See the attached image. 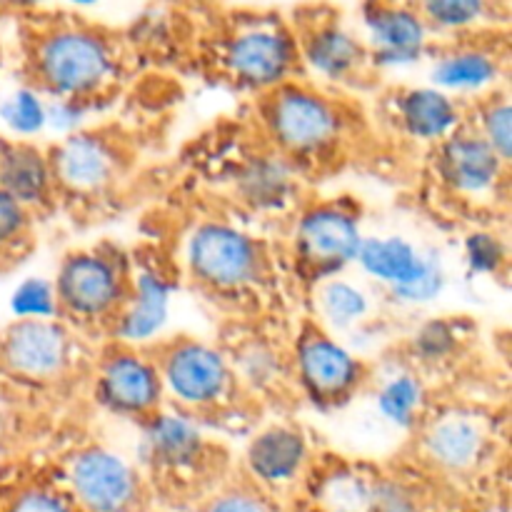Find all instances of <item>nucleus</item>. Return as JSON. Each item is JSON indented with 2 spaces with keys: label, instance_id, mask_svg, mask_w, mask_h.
Here are the masks:
<instances>
[{
  "label": "nucleus",
  "instance_id": "15",
  "mask_svg": "<svg viewBox=\"0 0 512 512\" xmlns=\"http://www.w3.org/2000/svg\"><path fill=\"white\" fill-rule=\"evenodd\" d=\"M363 43L373 70H400L433 55V33L408 0H363Z\"/></svg>",
  "mask_w": 512,
  "mask_h": 512
},
{
  "label": "nucleus",
  "instance_id": "13",
  "mask_svg": "<svg viewBox=\"0 0 512 512\" xmlns=\"http://www.w3.org/2000/svg\"><path fill=\"white\" fill-rule=\"evenodd\" d=\"M65 485L80 512H140L143 508L145 493L138 468L103 445H88L68 460Z\"/></svg>",
  "mask_w": 512,
  "mask_h": 512
},
{
  "label": "nucleus",
  "instance_id": "33",
  "mask_svg": "<svg viewBox=\"0 0 512 512\" xmlns=\"http://www.w3.org/2000/svg\"><path fill=\"white\" fill-rule=\"evenodd\" d=\"M463 260L470 275L500 278L510 263L508 243L495 230H473L463 240Z\"/></svg>",
  "mask_w": 512,
  "mask_h": 512
},
{
  "label": "nucleus",
  "instance_id": "29",
  "mask_svg": "<svg viewBox=\"0 0 512 512\" xmlns=\"http://www.w3.org/2000/svg\"><path fill=\"white\" fill-rule=\"evenodd\" d=\"M375 473L355 465H335L315 483V503L320 512H370Z\"/></svg>",
  "mask_w": 512,
  "mask_h": 512
},
{
  "label": "nucleus",
  "instance_id": "32",
  "mask_svg": "<svg viewBox=\"0 0 512 512\" xmlns=\"http://www.w3.org/2000/svg\"><path fill=\"white\" fill-rule=\"evenodd\" d=\"M505 163L512 160V105L505 95H485L475 105V118L468 123Z\"/></svg>",
  "mask_w": 512,
  "mask_h": 512
},
{
  "label": "nucleus",
  "instance_id": "21",
  "mask_svg": "<svg viewBox=\"0 0 512 512\" xmlns=\"http://www.w3.org/2000/svg\"><path fill=\"white\" fill-rule=\"evenodd\" d=\"M390 108L395 125L405 138L433 148L468 123L463 103L433 85L398 90L390 98Z\"/></svg>",
  "mask_w": 512,
  "mask_h": 512
},
{
  "label": "nucleus",
  "instance_id": "16",
  "mask_svg": "<svg viewBox=\"0 0 512 512\" xmlns=\"http://www.w3.org/2000/svg\"><path fill=\"white\" fill-rule=\"evenodd\" d=\"M140 425V463L163 478H190L208 465L210 443L198 418L163 405Z\"/></svg>",
  "mask_w": 512,
  "mask_h": 512
},
{
  "label": "nucleus",
  "instance_id": "1",
  "mask_svg": "<svg viewBox=\"0 0 512 512\" xmlns=\"http://www.w3.org/2000/svg\"><path fill=\"white\" fill-rule=\"evenodd\" d=\"M33 88L45 98L98 103L120 78V50L105 30L80 20H53L28 48Z\"/></svg>",
  "mask_w": 512,
  "mask_h": 512
},
{
  "label": "nucleus",
  "instance_id": "42",
  "mask_svg": "<svg viewBox=\"0 0 512 512\" xmlns=\"http://www.w3.org/2000/svg\"><path fill=\"white\" fill-rule=\"evenodd\" d=\"M70 5H75V8H93V5H98L100 0H68Z\"/></svg>",
  "mask_w": 512,
  "mask_h": 512
},
{
  "label": "nucleus",
  "instance_id": "25",
  "mask_svg": "<svg viewBox=\"0 0 512 512\" xmlns=\"http://www.w3.org/2000/svg\"><path fill=\"white\" fill-rule=\"evenodd\" d=\"M433 250H420L403 235H365L355 265L388 295L413 285L433 260Z\"/></svg>",
  "mask_w": 512,
  "mask_h": 512
},
{
  "label": "nucleus",
  "instance_id": "28",
  "mask_svg": "<svg viewBox=\"0 0 512 512\" xmlns=\"http://www.w3.org/2000/svg\"><path fill=\"white\" fill-rule=\"evenodd\" d=\"M433 35H470L495 23L505 0H408Z\"/></svg>",
  "mask_w": 512,
  "mask_h": 512
},
{
  "label": "nucleus",
  "instance_id": "22",
  "mask_svg": "<svg viewBox=\"0 0 512 512\" xmlns=\"http://www.w3.org/2000/svg\"><path fill=\"white\" fill-rule=\"evenodd\" d=\"M0 190L30 213L48 208L58 198L48 150L33 140H0Z\"/></svg>",
  "mask_w": 512,
  "mask_h": 512
},
{
  "label": "nucleus",
  "instance_id": "41",
  "mask_svg": "<svg viewBox=\"0 0 512 512\" xmlns=\"http://www.w3.org/2000/svg\"><path fill=\"white\" fill-rule=\"evenodd\" d=\"M48 3H50V0H0V5H5V8L25 10V13L43 8V5H48Z\"/></svg>",
  "mask_w": 512,
  "mask_h": 512
},
{
  "label": "nucleus",
  "instance_id": "31",
  "mask_svg": "<svg viewBox=\"0 0 512 512\" xmlns=\"http://www.w3.org/2000/svg\"><path fill=\"white\" fill-rule=\"evenodd\" d=\"M0 123L13 138L33 140L48 130V98L33 85L13 90L0 103Z\"/></svg>",
  "mask_w": 512,
  "mask_h": 512
},
{
  "label": "nucleus",
  "instance_id": "40",
  "mask_svg": "<svg viewBox=\"0 0 512 512\" xmlns=\"http://www.w3.org/2000/svg\"><path fill=\"white\" fill-rule=\"evenodd\" d=\"M93 108L95 103L48 98V130L58 133L60 138L78 133V130H83L85 118H88V113Z\"/></svg>",
  "mask_w": 512,
  "mask_h": 512
},
{
  "label": "nucleus",
  "instance_id": "19",
  "mask_svg": "<svg viewBox=\"0 0 512 512\" xmlns=\"http://www.w3.org/2000/svg\"><path fill=\"white\" fill-rule=\"evenodd\" d=\"M173 293V280L160 268H155V265L133 268L128 298H125L118 318L110 325L115 343L140 350L155 343L168 325Z\"/></svg>",
  "mask_w": 512,
  "mask_h": 512
},
{
  "label": "nucleus",
  "instance_id": "6",
  "mask_svg": "<svg viewBox=\"0 0 512 512\" xmlns=\"http://www.w3.org/2000/svg\"><path fill=\"white\" fill-rule=\"evenodd\" d=\"M133 265L110 248L68 253L53 280L58 313L63 323L95 328L113 325L130 290Z\"/></svg>",
  "mask_w": 512,
  "mask_h": 512
},
{
  "label": "nucleus",
  "instance_id": "4",
  "mask_svg": "<svg viewBox=\"0 0 512 512\" xmlns=\"http://www.w3.org/2000/svg\"><path fill=\"white\" fill-rule=\"evenodd\" d=\"M183 268L205 293L243 300L265 285L268 253L248 230L225 220H203L185 235Z\"/></svg>",
  "mask_w": 512,
  "mask_h": 512
},
{
  "label": "nucleus",
  "instance_id": "12",
  "mask_svg": "<svg viewBox=\"0 0 512 512\" xmlns=\"http://www.w3.org/2000/svg\"><path fill=\"white\" fill-rule=\"evenodd\" d=\"M55 193L75 200H98L115 190L128 168L123 145L98 130H78L58 138L48 150Z\"/></svg>",
  "mask_w": 512,
  "mask_h": 512
},
{
  "label": "nucleus",
  "instance_id": "14",
  "mask_svg": "<svg viewBox=\"0 0 512 512\" xmlns=\"http://www.w3.org/2000/svg\"><path fill=\"white\" fill-rule=\"evenodd\" d=\"M93 395L100 408L135 423H143L165 405L153 355L118 343L105 350L95 368Z\"/></svg>",
  "mask_w": 512,
  "mask_h": 512
},
{
  "label": "nucleus",
  "instance_id": "5",
  "mask_svg": "<svg viewBox=\"0 0 512 512\" xmlns=\"http://www.w3.org/2000/svg\"><path fill=\"white\" fill-rule=\"evenodd\" d=\"M163 383L165 405L193 418L223 415L245 398L223 348L195 338L165 340L153 355Z\"/></svg>",
  "mask_w": 512,
  "mask_h": 512
},
{
  "label": "nucleus",
  "instance_id": "30",
  "mask_svg": "<svg viewBox=\"0 0 512 512\" xmlns=\"http://www.w3.org/2000/svg\"><path fill=\"white\" fill-rule=\"evenodd\" d=\"M468 340V328L458 318H435L420 325L410 338V365L440 368L453 363Z\"/></svg>",
  "mask_w": 512,
  "mask_h": 512
},
{
  "label": "nucleus",
  "instance_id": "34",
  "mask_svg": "<svg viewBox=\"0 0 512 512\" xmlns=\"http://www.w3.org/2000/svg\"><path fill=\"white\" fill-rule=\"evenodd\" d=\"M13 320H58V298L53 280L25 278L13 288L8 300Z\"/></svg>",
  "mask_w": 512,
  "mask_h": 512
},
{
  "label": "nucleus",
  "instance_id": "35",
  "mask_svg": "<svg viewBox=\"0 0 512 512\" xmlns=\"http://www.w3.org/2000/svg\"><path fill=\"white\" fill-rule=\"evenodd\" d=\"M33 213L0 190V263H15L30 245Z\"/></svg>",
  "mask_w": 512,
  "mask_h": 512
},
{
  "label": "nucleus",
  "instance_id": "24",
  "mask_svg": "<svg viewBox=\"0 0 512 512\" xmlns=\"http://www.w3.org/2000/svg\"><path fill=\"white\" fill-rule=\"evenodd\" d=\"M503 78V58L493 48L480 43H458L433 55L430 80L433 88L463 98L485 95Z\"/></svg>",
  "mask_w": 512,
  "mask_h": 512
},
{
  "label": "nucleus",
  "instance_id": "23",
  "mask_svg": "<svg viewBox=\"0 0 512 512\" xmlns=\"http://www.w3.org/2000/svg\"><path fill=\"white\" fill-rule=\"evenodd\" d=\"M238 388L250 398H273L293 385L290 353H285L273 338L248 333L225 348Z\"/></svg>",
  "mask_w": 512,
  "mask_h": 512
},
{
  "label": "nucleus",
  "instance_id": "36",
  "mask_svg": "<svg viewBox=\"0 0 512 512\" xmlns=\"http://www.w3.org/2000/svg\"><path fill=\"white\" fill-rule=\"evenodd\" d=\"M370 512H425V495L408 478L375 473Z\"/></svg>",
  "mask_w": 512,
  "mask_h": 512
},
{
  "label": "nucleus",
  "instance_id": "43",
  "mask_svg": "<svg viewBox=\"0 0 512 512\" xmlns=\"http://www.w3.org/2000/svg\"><path fill=\"white\" fill-rule=\"evenodd\" d=\"M0 63H3V43H0Z\"/></svg>",
  "mask_w": 512,
  "mask_h": 512
},
{
  "label": "nucleus",
  "instance_id": "17",
  "mask_svg": "<svg viewBox=\"0 0 512 512\" xmlns=\"http://www.w3.org/2000/svg\"><path fill=\"white\" fill-rule=\"evenodd\" d=\"M433 170L440 185L460 200H488L508 183L505 163L468 123L435 145Z\"/></svg>",
  "mask_w": 512,
  "mask_h": 512
},
{
  "label": "nucleus",
  "instance_id": "26",
  "mask_svg": "<svg viewBox=\"0 0 512 512\" xmlns=\"http://www.w3.org/2000/svg\"><path fill=\"white\" fill-rule=\"evenodd\" d=\"M373 398L380 420L400 433H415L430 408L428 383L415 365L390 370L378 383Z\"/></svg>",
  "mask_w": 512,
  "mask_h": 512
},
{
  "label": "nucleus",
  "instance_id": "9",
  "mask_svg": "<svg viewBox=\"0 0 512 512\" xmlns=\"http://www.w3.org/2000/svg\"><path fill=\"white\" fill-rule=\"evenodd\" d=\"M75 363V338L63 320H13L0 330V385L38 393L63 383Z\"/></svg>",
  "mask_w": 512,
  "mask_h": 512
},
{
  "label": "nucleus",
  "instance_id": "11",
  "mask_svg": "<svg viewBox=\"0 0 512 512\" xmlns=\"http://www.w3.org/2000/svg\"><path fill=\"white\" fill-rule=\"evenodd\" d=\"M300 68L328 85H363L375 73L363 38L333 10L310 8L293 25Z\"/></svg>",
  "mask_w": 512,
  "mask_h": 512
},
{
  "label": "nucleus",
  "instance_id": "8",
  "mask_svg": "<svg viewBox=\"0 0 512 512\" xmlns=\"http://www.w3.org/2000/svg\"><path fill=\"white\" fill-rule=\"evenodd\" d=\"M363 240V218L353 200L335 198L305 205L293 225L295 270L315 288L355 265Z\"/></svg>",
  "mask_w": 512,
  "mask_h": 512
},
{
  "label": "nucleus",
  "instance_id": "2",
  "mask_svg": "<svg viewBox=\"0 0 512 512\" xmlns=\"http://www.w3.org/2000/svg\"><path fill=\"white\" fill-rule=\"evenodd\" d=\"M258 115L265 145L300 173L338 160L350 138L348 108L300 78L260 95Z\"/></svg>",
  "mask_w": 512,
  "mask_h": 512
},
{
  "label": "nucleus",
  "instance_id": "10",
  "mask_svg": "<svg viewBox=\"0 0 512 512\" xmlns=\"http://www.w3.org/2000/svg\"><path fill=\"white\" fill-rule=\"evenodd\" d=\"M293 385L318 410L348 405L368 383V365L318 323L303 325L290 350Z\"/></svg>",
  "mask_w": 512,
  "mask_h": 512
},
{
  "label": "nucleus",
  "instance_id": "27",
  "mask_svg": "<svg viewBox=\"0 0 512 512\" xmlns=\"http://www.w3.org/2000/svg\"><path fill=\"white\" fill-rule=\"evenodd\" d=\"M315 310L320 315V328L333 335L350 333L368 323L373 300L363 285L335 275L315 285Z\"/></svg>",
  "mask_w": 512,
  "mask_h": 512
},
{
  "label": "nucleus",
  "instance_id": "37",
  "mask_svg": "<svg viewBox=\"0 0 512 512\" xmlns=\"http://www.w3.org/2000/svg\"><path fill=\"white\" fill-rule=\"evenodd\" d=\"M203 512H278V508L273 503V495L245 480V483L218 490L205 503Z\"/></svg>",
  "mask_w": 512,
  "mask_h": 512
},
{
  "label": "nucleus",
  "instance_id": "20",
  "mask_svg": "<svg viewBox=\"0 0 512 512\" xmlns=\"http://www.w3.org/2000/svg\"><path fill=\"white\" fill-rule=\"evenodd\" d=\"M300 170L265 145L245 155L233 168V195L243 208L258 215H278L293 205L300 193Z\"/></svg>",
  "mask_w": 512,
  "mask_h": 512
},
{
  "label": "nucleus",
  "instance_id": "3",
  "mask_svg": "<svg viewBox=\"0 0 512 512\" xmlns=\"http://www.w3.org/2000/svg\"><path fill=\"white\" fill-rule=\"evenodd\" d=\"M215 63L235 88L258 95L303 73L293 25L273 13L235 15L215 43Z\"/></svg>",
  "mask_w": 512,
  "mask_h": 512
},
{
  "label": "nucleus",
  "instance_id": "18",
  "mask_svg": "<svg viewBox=\"0 0 512 512\" xmlns=\"http://www.w3.org/2000/svg\"><path fill=\"white\" fill-rule=\"evenodd\" d=\"M243 465L255 488L268 495L283 493L313 470V445L298 425L270 423L248 440Z\"/></svg>",
  "mask_w": 512,
  "mask_h": 512
},
{
  "label": "nucleus",
  "instance_id": "7",
  "mask_svg": "<svg viewBox=\"0 0 512 512\" xmlns=\"http://www.w3.org/2000/svg\"><path fill=\"white\" fill-rule=\"evenodd\" d=\"M420 463L443 478H473L498 448L493 420L470 405H430L415 428Z\"/></svg>",
  "mask_w": 512,
  "mask_h": 512
},
{
  "label": "nucleus",
  "instance_id": "39",
  "mask_svg": "<svg viewBox=\"0 0 512 512\" xmlns=\"http://www.w3.org/2000/svg\"><path fill=\"white\" fill-rule=\"evenodd\" d=\"M3 512H80L75 508L68 493H60L45 485H30V488L18 490L13 498L5 503Z\"/></svg>",
  "mask_w": 512,
  "mask_h": 512
},
{
  "label": "nucleus",
  "instance_id": "38",
  "mask_svg": "<svg viewBox=\"0 0 512 512\" xmlns=\"http://www.w3.org/2000/svg\"><path fill=\"white\" fill-rule=\"evenodd\" d=\"M445 283H448V278H445L443 260H440L438 253H435L433 260H430V265L425 268V273L420 275L413 285H408V288H403V290H398V293L390 295V300L398 305H405V308H420V305H430V303H435L440 295H443Z\"/></svg>",
  "mask_w": 512,
  "mask_h": 512
}]
</instances>
